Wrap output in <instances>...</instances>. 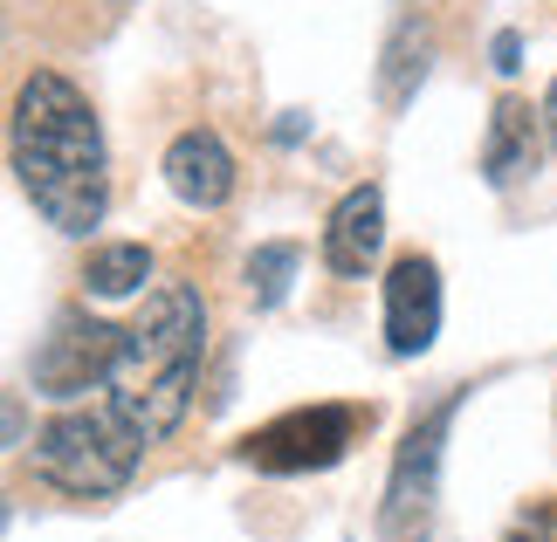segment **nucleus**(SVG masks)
Returning a JSON list of instances; mask_svg holds the SVG:
<instances>
[{
  "mask_svg": "<svg viewBox=\"0 0 557 542\" xmlns=\"http://www.w3.org/2000/svg\"><path fill=\"white\" fill-rule=\"evenodd\" d=\"M8 151H14V179L35 200V213L62 234H90L103 220V131L90 97L76 90L62 70H35L14 90V124H8Z\"/></svg>",
  "mask_w": 557,
  "mask_h": 542,
  "instance_id": "obj_1",
  "label": "nucleus"
},
{
  "mask_svg": "<svg viewBox=\"0 0 557 542\" xmlns=\"http://www.w3.org/2000/svg\"><path fill=\"white\" fill-rule=\"evenodd\" d=\"M200 357H207V302L186 281H165L145 295L138 323L124 330V364L111 378V405L145 432V446H159L186 419Z\"/></svg>",
  "mask_w": 557,
  "mask_h": 542,
  "instance_id": "obj_2",
  "label": "nucleus"
},
{
  "mask_svg": "<svg viewBox=\"0 0 557 542\" xmlns=\"http://www.w3.org/2000/svg\"><path fill=\"white\" fill-rule=\"evenodd\" d=\"M145 432L124 419L117 405H90V412H55L35 440V474L76 502H103L138 474Z\"/></svg>",
  "mask_w": 557,
  "mask_h": 542,
  "instance_id": "obj_3",
  "label": "nucleus"
},
{
  "mask_svg": "<svg viewBox=\"0 0 557 542\" xmlns=\"http://www.w3.org/2000/svg\"><path fill=\"white\" fill-rule=\"evenodd\" d=\"M461 392H447L434 412H420L406 426V440L385 474V502H379V542H426L434 535V502H441V461H447V419H455Z\"/></svg>",
  "mask_w": 557,
  "mask_h": 542,
  "instance_id": "obj_4",
  "label": "nucleus"
},
{
  "mask_svg": "<svg viewBox=\"0 0 557 542\" xmlns=\"http://www.w3.org/2000/svg\"><path fill=\"white\" fill-rule=\"evenodd\" d=\"M358 426H366L358 405H304V412L269 419L262 432H248L242 461L262 467V474H310V467L345 461V446L358 440Z\"/></svg>",
  "mask_w": 557,
  "mask_h": 542,
  "instance_id": "obj_5",
  "label": "nucleus"
},
{
  "mask_svg": "<svg viewBox=\"0 0 557 542\" xmlns=\"http://www.w3.org/2000/svg\"><path fill=\"white\" fill-rule=\"evenodd\" d=\"M117 364H124V330L70 310V316H55V330L41 337V351H35V392L41 399H76V392H90V385H111Z\"/></svg>",
  "mask_w": 557,
  "mask_h": 542,
  "instance_id": "obj_6",
  "label": "nucleus"
},
{
  "mask_svg": "<svg viewBox=\"0 0 557 542\" xmlns=\"http://www.w3.org/2000/svg\"><path fill=\"white\" fill-rule=\"evenodd\" d=\"M441 337V268L426 254H399L385 268V343L393 357H420Z\"/></svg>",
  "mask_w": 557,
  "mask_h": 542,
  "instance_id": "obj_7",
  "label": "nucleus"
},
{
  "mask_svg": "<svg viewBox=\"0 0 557 542\" xmlns=\"http://www.w3.org/2000/svg\"><path fill=\"white\" fill-rule=\"evenodd\" d=\"M165 186L193 213H221L234 200V151L221 144V131H180L165 144Z\"/></svg>",
  "mask_w": 557,
  "mask_h": 542,
  "instance_id": "obj_8",
  "label": "nucleus"
},
{
  "mask_svg": "<svg viewBox=\"0 0 557 542\" xmlns=\"http://www.w3.org/2000/svg\"><path fill=\"white\" fill-rule=\"evenodd\" d=\"M385 248V200L379 186H351L324 220V268L331 275H366Z\"/></svg>",
  "mask_w": 557,
  "mask_h": 542,
  "instance_id": "obj_9",
  "label": "nucleus"
},
{
  "mask_svg": "<svg viewBox=\"0 0 557 542\" xmlns=\"http://www.w3.org/2000/svg\"><path fill=\"white\" fill-rule=\"evenodd\" d=\"M544 111H530L523 97H503L496 117H488V144H482V179L488 186H517L523 172H537L544 151Z\"/></svg>",
  "mask_w": 557,
  "mask_h": 542,
  "instance_id": "obj_10",
  "label": "nucleus"
},
{
  "mask_svg": "<svg viewBox=\"0 0 557 542\" xmlns=\"http://www.w3.org/2000/svg\"><path fill=\"white\" fill-rule=\"evenodd\" d=\"M426 62H434V21L406 8L393 21V35H385V55H379V103L385 111H406V103H413Z\"/></svg>",
  "mask_w": 557,
  "mask_h": 542,
  "instance_id": "obj_11",
  "label": "nucleus"
},
{
  "mask_svg": "<svg viewBox=\"0 0 557 542\" xmlns=\"http://www.w3.org/2000/svg\"><path fill=\"white\" fill-rule=\"evenodd\" d=\"M97 295H138L145 281H152V248L145 241H103L90 248V268H83Z\"/></svg>",
  "mask_w": 557,
  "mask_h": 542,
  "instance_id": "obj_12",
  "label": "nucleus"
},
{
  "mask_svg": "<svg viewBox=\"0 0 557 542\" xmlns=\"http://www.w3.org/2000/svg\"><path fill=\"white\" fill-rule=\"evenodd\" d=\"M296 262H304V248H296V241H269V248L248 254V289H255V302H262V310H275V302L289 295Z\"/></svg>",
  "mask_w": 557,
  "mask_h": 542,
  "instance_id": "obj_13",
  "label": "nucleus"
},
{
  "mask_svg": "<svg viewBox=\"0 0 557 542\" xmlns=\"http://www.w3.org/2000/svg\"><path fill=\"white\" fill-rule=\"evenodd\" d=\"M503 542H557V508H550V502H537V508H523L517 522L503 529Z\"/></svg>",
  "mask_w": 557,
  "mask_h": 542,
  "instance_id": "obj_14",
  "label": "nucleus"
},
{
  "mask_svg": "<svg viewBox=\"0 0 557 542\" xmlns=\"http://www.w3.org/2000/svg\"><path fill=\"white\" fill-rule=\"evenodd\" d=\"M517 55H523V41H517V35H509V28H503V35H496V70H503V76H509V70H523V62H517Z\"/></svg>",
  "mask_w": 557,
  "mask_h": 542,
  "instance_id": "obj_15",
  "label": "nucleus"
},
{
  "mask_svg": "<svg viewBox=\"0 0 557 542\" xmlns=\"http://www.w3.org/2000/svg\"><path fill=\"white\" fill-rule=\"evenodd\" d=\"M544 131H550V144H557V83H550V97H544Z\"/></svg>",
  "mask_w": 557,
  "mask_h": 542,
  "instance_id": "obj_16",
  "label": "nucleus"
}]
</instances>
